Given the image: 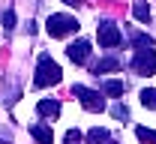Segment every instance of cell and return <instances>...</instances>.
Masks as SVG:
<instances>
[{
  "label": "cell",
  "instance_id": "cell-8",
  "mask_svg": "<svg viewBox=\"0 0 156 144\" xmlns=\"http://www.w3.org/2000/svg\"><path fill=\"white\" fill-rule=\"evenodd\" d=\"M30 135H33L39 144H51L54 141V132H51L48 123H30Z\"/></svg>",
  "mask_w": 156,
  "mask_h": 144
},
{
  "label": "cell",
  "instance_id": "cell-16",
  "mask_svg": "<svg viewBox=\"0 0 156 144\" xmlns=\"http://www.w3.org/2000/svg\"><path fill=\"white\" fill-rule=\"evenodd\" d=\"M141 105L150 108V111H156V90L153 87H144V90H141Z\"/></svg>",
  "mask_w": 156,
  "mask_h": 144
},
{
  "label": "cell",
  "instance_id": "cell-1",
  "mask_svg": "<svg viewBox=\"0 0 156 144\" xmlns=\"http://www.w3.org/2000/svg\"><path fill=\"white\" fill-rule=\"evenodd\" d=\"M60 66L54 60H51V54H39V60H36V78H33V87H51V84H60Z\"/></svg>",
  "mask_w": 156,
  "mask_h": 144
},
{
  "label": "cell",
  "instance_id": "cell-3",
  "mask_svg": "<svg viewBox=\"0 0 156 144\" xmlns=\"http://www.w3.org/2000/svg\"><path fill=\"white\" fill-rule=\"evenodd\" d=\"M72 96L81 99L84 111H105V99H102L99 90H90V87H84V84H75V87H72Z\"/></svg>",
  "mask_w": 156,
  "mask_h": 144
},
{
  "label": "cell",
  "instance_id": "cell-4",
  "mask_svg": "<svg viewBox=\"0 0 156 144\" xmlns=\"http://www.w3.org/2000/svg\"><path fill=\"white\" fill-rule=\"evenodd\" d=\"M96 36H99V45H102V48H117V45L123 42V33H120V27H117L114 21H108V18L99 21Z\"/></svg>",
  "mask_w": 156,
  "mask_h": 144
},
{
  "label": "cell",
  "instance_id": "cell-5",
  "mask_svg": "<svg viewBox=\"0 0 156 144\" xmlns=\"http://www.w3.org/2000/svg\"><path fill=\"white\" fill-rule=\"evenodd\" d=\"M129 66H132L135 75H153L156 72V51H135Z\"/></svg>",
  "mask_w": 156,
  "mask_h": 144
},
{
  "label": "cell",
  "instance_id": "cell-19",
  "mask_svg": "<svg viewBox=\"0 0 156 144\" xmlns=\"http://www.w3.org/2000/svg\"><path fill=\"white\" fill-rule=\"evenodd\" d=\"M63 141H66V144H78V141H81V132H78V129H69Z\"/></svg>",
  "mask_w": 156,
  "mask_h": 144
},
{
  "label": "cell",
  "instance_id": "cell-2",
  "mask_svg": "<svg viewBox=\"0 0 156 144\" xmlns=\"http://www.w3.org/2000/svg\"><path fill=\"white\" fill-rule=\"evenodd\" d=\"M78 24L72 15H63V12H54V15H48L45 21V30H48V36H54V39H63V36H69V33H78Z\"/></svg>",
  "mask_w": 156,
  "mask_h": 144
},
{
  "label": "cell",
  "instance_id": "cell-15",
  "mask_svg": "<svg viewBox=\"0 0 156 144\" xmlns=\"http://www.w3.org/2000/svg\"><path fill=\"white\" fill-rule=\"evenodd\" d=\"M87 141H90V144H105V141H108V129H102V126H93V129L87 132Z\"/></svg>",
  "mask_w": 156,
  "mask_h": 144
},
{
  "label": "cell",
  "instance_id": "cell-9",
  "mask_svg": "<svg viewBox=\"0 0 156 144\" xmlns=\"http://www.w3.org/2000/svg\"><path fill=\"white\" fill-rule=\"evenodd\" d=\"M36 114L39 117H57L60 114V102L57 99H39L36 102Z\"/></svg>",
  "mask_w": 156,
  "mask_h": 144
},
{
  "label": "cell",
  "instance_id": "cell-7",
  "mask_svg": "<svg viewBox=\"0 0 156 144\" xmlns=\"http://www.w3.org/2000/svg\"><path fill=\"white\" fill-rule=\"evenodd\" d=\"M123 69V60L114 57V54H108V57H102V60L93 66V75H105V72H120Z\"/></svg>",
  "mask_w": 156,
  "mask_h": 144
},
{
  "label": "cell",
  "instance_id": "cell-18",
  "mask_svg": "<svg viewBox=\"0 0 156 144\" xmlns=\"http://www.w3.org/2000/svg\"><path fill=\"white\" fill-rule=\"evenodd\" d=\"M111 114H114L117 120H129V108H126L123 102H117L114 108H111Z\"/></svg>",
  "mask_w": 156,
  "mask_h": 144
},
{
  "label": "cell",
  "instance_id": "cell-17",
  "mask_svg": "<svg viewBox=\"0 0 156 144\" xmlns=\"http://www.w3.org/2000/svg\"><path fill=\"white\" fill-rule=\"evenodd\" d=\"M135 135H138V141H141V144H156V132H153V129H147V126H138Z\"/></svg>",
  "mask_w": 156,
  "mask_h": 144
},
{
  "label": "cell",
  "instance_id": "cell-10",
  "mask_svg": "<svg viewBox=\"0 0 156 144\" xmlns=\"http://www.w3.org/2000/svg\"><path fill=\"white\" fill-rule=\"evenodd\" d=\"M0 96H3V105H6V108H12V105H15V99L21 96V87H18L15 81H9L6 87H0Z\"/></svg>",
  "mask_w": 156,
  "mask_h": 144
},
{
  "label": "cell",
  "instance_id": "cell-11",
  "mask_svg": "<svg viewBox=\"0 0 156 144\" xmlns=\"http://www.w3.org/2000/svg\"><path fill=\"white\" fill-rule=\"evenodd\" d=\"M132 45L138 51H153V36L150 33H132Z\"/></svg>",
  "mask_w": 156,
  "mask_h": 144
},
{
  "label": "cell",
  "instance_id": "cell-21",
  "mask_svg": "<svg viewBox=\"0 0 156 144\" xmlns=\"http://www.w3.org/2000/svg\"><path fill=\"white\" fill-rule=\"evenodd\" d=\"M66 6H84V0H63Z\"/></svg>",
  "mask_w": 156,
  "mask_h": 144
},
{
  "label": "cell",
  "instance_id": "cell-12",
  "mask_svg": "<svg viewBox=\"0 0 156 144\" xmlns=\"http://www.w3.org/2000/svg\"><path fill=\"white\" fill-rule=\"evenodd\" d=\"M102 93H105V96H123V93H126V84L117 81V78H111V81L102 84Z\"/></svg>",
  "mask_w": 156,
  "mask_h": 144
},
{
  "label": "cell",
  "instance_id": "cell-20",
  "mask_svg": "<svg viewBox=\"0 0 156 144\" xmlns=\"http://www.w3.org/2000/svg\"><path fill=\"white\" fill-rule=\"evenodd\" d=\"M3 141H12V132H9V129H0V144Z\"/></svg>",
  "mask_w": 156,
  "mask_h": 144
},
{
  "label": "cell",
  "instance_id": "cell-14",
  "mask_svg": "<svg viewBox=\"0 0 156 144\" xmlns=\"http://www.w3.org/2000/svg\"><path fill=\"white\" fill-rule=\"evenodd\" d=\"M132 15H135L138 21H144V24L150 21V6H147V0H138L135 6H132Z\"/></svg>",
  "mask_w": 156,
  "mask_h": 144
},
{
  "label": "cell",
  "instance_id": "cell-6",
  "mask_svg": "<svg viewBox=\"0 0 156 144\" xmlns=\"http://www.w3.org/2000/svg\"><path fill=\"white\" fill-rule=\"evenodd\" d=\"M66 57H69L72 63H78V66L87 63V57H90V42L87 39H75L69 48H66Z\"/></svg>",
  "mask_w": 156,
  "mask_h": 144
},
{
  "label": "cell",
  "instance_id": "cell-13",
  "mask_svg": "<svg viewBox=\"0 0 156 144\" xmlns=\"http://www.w3.org/2000/svg\"><path fill=\"white\" fill-rule=\"evenodd\" d=\"M0 27H3L6 33H9V30H15V9H12V6L0 12Z\"/></svg>",
  "mask_w": 156,
  "mask_h": 144
}]
</instances>
